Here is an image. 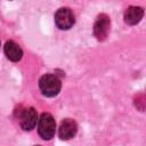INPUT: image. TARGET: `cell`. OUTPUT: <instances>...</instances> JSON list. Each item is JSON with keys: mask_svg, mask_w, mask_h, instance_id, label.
<instances>
[{"mask_svg": "<svg viewBox=\"0 0 146 146\" xmlns=\"http://www.w3.org/2000/svg\"><path fill=\"white\" fill-rule=\"evenodd\" d=\"M39 88L46 97H55L59 94L62 83L60 80L54 74H44L39 80Z\"/></svg>", "mask_w": 146, "mask_h": 146, "instance_id": "obj_1", "label": "cell"}, {"mask_svg": "<svg viewBox=\"0 0 146 146\" xmlns=\"http://www.w3.org/2000/svg\"><path fill=\"white\" fill-rule=\"evenodd\" d=\"M55 132H56V122L54 116L49 113H42L41 116L38 119L39 136L44 140H49L55 136Z\"/></svg>", "mask_w": 146, "mask_h": 146, "instance_id": "obj_2", "label": "cell"}, {"mask_svg": "<svg viewBox=\"0 0 146 146\" xmlns=\"http://www.w3.org/2000/svg\"><path fill=\"white\" fill-rule=\"evenodd\" d=\"M75 19L70 8H59L55 14V23L60 30H68L73 26Z\"/></svg>", "mask_w": 146, "mask_h": 146, "instance_id": "obj_3", "label": "cell"}, {"mask_svg": "<svg viewBox=\"0 0 146 146\" xmlns=\"http://www.w3.org/2000/svg\"><path fill=\"white\" fill-rule=\"evenodd\" d=\"M18 119H19L21 128L25 131H30L38 123V113L33 107H27L22 111Z\"/></svg>", "mask_w": 146, "mask_h": 146, "instance_id": "obj_4", "label": "cell"}, {"mask_svg": "<svg viewBox=\"0 0 146 146\" xmlns=\"http://www.w3.org/2000/svg\"><path fill=\"white\" fill-rule=\"evenodd\" d=\"M76 131H78V124H76V122L74 120H72V119H64L60 122L59 130H58L60 139H64V140L71 139V138H73L75 136Z\"/></svg>", "mask_w": 146, "mask_h": 146, "instance_id": "obj_5", "label": "cell"}, {"mask_svg": "<svg viewBox=\"0 0 146 146\" xmlns=\"http://www.w3.org/2000/svg\"><path fill=\"white\" fill-rule=\"evenodd\" d=\"M108 30H110V18L105 14L99 15L94 25V33L96 38L98 40H104L107 36Z\"/></svg>", "mask_w": 146, "mask_h": 146, "instance_id": "obj_6", "label": "cell"}, {"mask_svg": "<svg viewBox=\"0 0 146 146\" xmlns=\"http://www.w3.org/2000/svg\"><path fill=\"white\" fill-rule=\"evenodd\" d=\"M3 50H5V55L7 56V58L11 62H18L23 57V50L15 41H11V40L7 41L5 43Z\"/></svg>", "mask_w": 146, "mask_h": 146, "instance_id": "obj_7", "label": "cell"}, {"mask_svg": "<svg viewBox=\"0 0 146 146\" xmlns=\"http://www.w3.org/2000/svg\"><path fill=\"white\" fill-rule=\"evenodd\" d=\"M144 16V9L141 7L137 6H131L124 11V22L128 25H136L137 23L140 22V19Z\"/></svg>", "mask_w": 146, "mask_h": 146, "instance_id": "obj_8", "label": "cell"}]
</instances>
